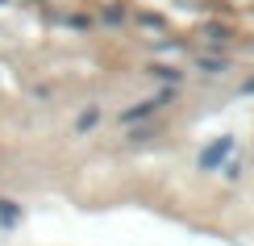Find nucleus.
<instances>
[{"instance_id": "nucleus-4", "label": "nucleus", "mask_w": 254, "mask_h": 246, "mask_svg": "<svg viewBox=\"0 0 254 246\" xmlns=\"http://www.w3.org/2000/svg\"><path fill=\"white\" fill-rule=\"evenodd\" d=\"M96 117H100L96 109H88V113H79V117H75V130H79V134H83V130H92V125H96Z\"/></svg>"}, {"instance_id": "nucleus-1", "label": "nucleus", "mask_w": 254, "mask_h": 246, "mask_svg": "<svg viewBox=\"0 0 254 246\" xmlns=\"http://www.w3.org/2000/svg\"><path fill=\"white\" fill-rule=\"evenodd\" d=\"M229 155H234V138H217V142H208L204 151H200V171H213V167H221Z\"/></svg>"}, {"instance_id": "nucleus-5", "label": "nucleus", "mask_w": 254, "mask_h": 246, "mask_svg": "<svg viewBox=\"0 0 254 246\" xmlns=\"http://www.w3.org/2000/svg\"><path fill=\"white\" fill-rule=\"evenodd\" d=\"M154 76H158V80H167V83H175V71H171V67H154Z\"/></svg>"}, {"instance_id": "nucleus-2", "label": "nucleus", "mask_w": 254, "mask_h": 246, "mask_svg": "<svg viewBox=\"0 0 254 246\" xmlns=\"http://www.w3.org/2000/svg\"><path fill=\"white\" fill-rule=\"evenodd\" d=\"M163 100H167V96H154V100H142V104H133L129 113H121V125H133V121H142V117H150V113H154Z\"/></svg>"}, {"instance_id": "nucleus-6", "label": "nucleus", "mask_w": 254, "mask_h": 246, "mask_svg": "<svg viewBox=\"0 0 254 246\" xmlns=\"http://www.w3.org/2000/svg\"><path fill=\"white\" fill-rule=\"evenodd\" d=\"M242 92H254V80H250V83H246V88H242Z\"/></svg>"}, {"instance_id": "nucleus-3", "label": "nucleus", "mask_w": 254, "mask_h": 246, "mask_svg": "<svg viewBox=\"0 0 254 246\" xmlns=\"http://www.w3.org/2000/svg\"><path fill=\"white\" fill-rule=\"evenodd\" d=\"M17 205H13V200H0V226H13V221H17Z\"/></svg>"}, {"instance_id": "nucleus-7", "label": "nucleus", "mask_w": 254, "mask_h": 246, "mask_svg": "<svg viewBox=\"0 0 254 246\" xmlns=\"http://www.w3.org/2000/svg\"><path fill=\"white\" fill-rule=\"evenodd\" d=\"M0 4H4V0H0Z\"/></svg>"}]
</instances>
